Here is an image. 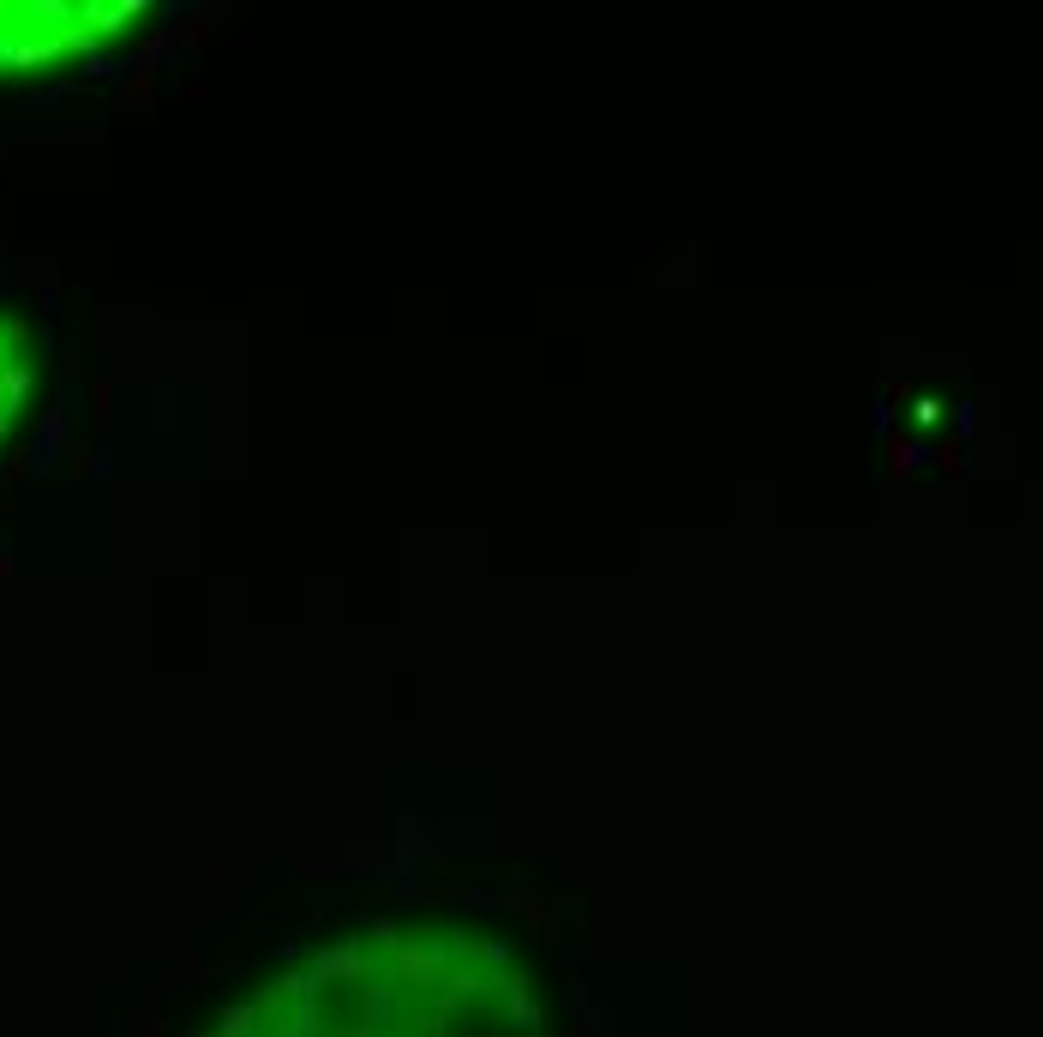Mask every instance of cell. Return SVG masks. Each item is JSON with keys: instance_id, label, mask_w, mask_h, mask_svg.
Here are the masks:
<instances>
[{"instance_id": "6da1fadb", "label": "cell", "mask_w": 1043, "mask_h": 1037, "mask_svg": "<svg viewBox=\"0 0 1043 1037\" xmlns=\"http://www.w3.org/2000/svg\"><path fill=\"white\" fill-rule=\"evenodd\" d=\"M510 912H522V918L534 924L540 942H558V906H552V900H534L528 888H516V894H510Z\"/></svg>"}, {"instance_id": "7a4b0ae2", "label": "cell", "mask_w": 1043, "mask_h": 1037, "mask_svg": "<svg viewBox=\"0 0 1043 1037\" xmlns=\"http://www.w3.org/2000/svg\"><path fill=\"white\" fill-rule=\"evenodd\" d=\"M396 966H402L408 984H432V978L444 972V954H438V948H420V942H402V948H396Z\"/></svg>"}, {"instance_id": "3957f363", "label": "cell", "mask_w": 1043, "mask_h": 1037, "mask_svg": "<svg viewBox=\"0 0 1043 1037\" xmlns=\"http://www.w3.org/2000/svg\"><path fill=\"white\" fill-rule=\"evenodd\" d=\"M918 462H924V444L894 432V438H888V480H894V486H900V480H912V468H918Z\"/></svg>"}, {"instance_id": "277c9868", "label": "cell", "mask_w": 1043, "mask_h": 1037, "mask_svg": "<svg viewBox=\"0 0 1043 1037\" xmlns=\"http://www.w3.org/2000/svg\"><path fill=\"white\" fill-rule=\"evenodd\" d=\"M132 1037H168V1020H162L156 1002H144V1008L132 1014Z\"/></svg>"}, {"instance_id": "5b68a950", "label": "cell", "mask_w": 1043, "mask_h": 1037, "mask_svg": "<svg viewBox=\"0 0 1043 1037\" xmlns=\"http://www.w3.org/2000/svg\"><path fill=\"white\" fill-rule=\"evenodd\" d=\"M150 84H156V66H138V72L126 78V108H132V102H150Z\"/></svg>"}, {"instance_id": "8992f818", "label": "cell", "mask_w": 1043, "mask_h": 1037, "mask_svg": "<svg viewBox=\"0 0 1043 1037\" xmlns=\"http://www.w3.org/2000/svg\"><path fill=\"white\" fill-rule=\"evenodd\" d=\"M210 36V18H186V24H174V48H192V42H204Z\"/></svg>"}, {"instance_id": "52a82bcc", "label": "cell", "mask_w": 1043, "mask_h": 1037, "mask_svg": "<svg viewBox=\"0 0 1043 1037\" xmlns=\"http://www.w3.org/2000/svg\"><path fill=\"white\" fill-rule=\"evenodd\" d=\"M942 420V402L936 396H918V426H936Z\"/></svg>"}, {"instance_id": "ba28073f", "label": "cell", "mask_w": 1043, "mask_h": 1037, "mask_svg": "<svg viewBox=\"0 0 1043 1037\" xmlns=\"http://www.w3.org/2000/svg\"><path fill=\"white\" fill-rule=\"evenodd\" d=\"M24 474H30V450H12L6 456V480H24Z\"/></svg>"}, {"instance_id": "9c48e42d", "label": "cell", "mask_w": 1043, "mask_h": 1037, "mask_svg": "<svg viewBox=\"0 0 1043 1037\" xmlns=\"http://www.w3.org/2000/svg\"><path fill=\"white\" fill-rule=\"evenodd\" d=\"M936 462H942L948 474H966V462H960V444H942V450H936Z\"/></svg>"}, {"instance_id": "30bf717a", "label": "cell", "mask_w": 1043, "mask_h": 1037, "mask_svg": "<svg viewBox=\"0 0 1043 1037\" xmlns=\"http://www.w3.org/2000/svg\"><path fill=\"white\" fill-rule=\"evenodd\" d=\"M570 1037H600V1026H594V1020H576V1032Z\"/></svg>"}]
</instances>
